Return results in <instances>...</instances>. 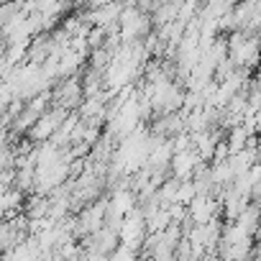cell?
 <instances>
[{
	"label": "cell",
	"instance_id": "6da1fadb",
	"mask_svg": "<svg viewBox=\"0 0 261 261\" xmlns=\"http://www.w3.org/2000/svg\"><path fill=\"white\" fill-rule=\"evenodd\" d=\"M200 162H202V156H200V151L195 146L185 149V151H174V156H172V174L177 179H192Z\"/></svg>",
	"mask_w": 261,
	"mask_h": 261
},
{
	"label": "cell",
	"instance_id": "7a4b0ae2",
	"mask_svg": "<svg viewBox=\"0 0 261 261\" xmlns=\"http://www.w3.org/2000/svg\"><path fill=\"white\" fill-rule=\"evenodd\" d=\"M23 213H26V215H29L31 220H39V218H49V213H51V195L31 192V195L26 197Z\"/></svg>",
	"mask_w": 261,
	"mask_h": 261
}]
</instances>
